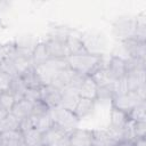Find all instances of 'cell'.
<instances>
[{
	"mask_svg": "<svg viewBox=\"0 0 146 146\" xmlns=\"http://www.w3.org/2000/svg\"><path fill=\"white\" fill-rule=\"evenodd\" d=\"M68 67L82 75L90 76L97 68H99L104 63V55H92L89 52L80 54V55H72L66 58Z\"/></svg>",
	"mask_w": 146,
	"mask_h": 146,
	"instance_id": "6da1fadb",
	"label": "cell"
},
{
	"mask_svg": "<svg viewBox=\"0 0 146 146\" xmlns=\"http://www.w3.org/2000/svg\"><path fill=\"white\" fill-rule=\"evenodd\" d=\"M68 67L66 59H57L50 58L43 64L34 66V70L42 83V86H48L51 83L52 79L57 75V73L64 68Z\"/></svg>",
	"mask_w": 146,
	"mask_h": 146,
	"instance_id": "7a4b0ae2",
	"label": "cell"
},
{
	"mask_svg": "<svg viewBox=\"0 0 146 146\" xmlns=\"http://www.w3.org/2000/svg\"><path fill=\"white\" fill-rule=\"evenodd\" d=\"M50 115L54 121V123L58 127H60L63 130H65L67 133L73 131L78 128V124L80 120L76 117L73 111L65 110L60 106H57L55 108L50 110Z\"/></svg>",
	"mask_w": 146,
	"mask_h": 146,
	"instance_id": "3957f363",
	"label": "cell"
},
{
	"mask_svg": "<svg viewBox=\"0 0 146 146\" xmlns=\"http://www.w3.org/2000/svg\"><path fill=\"white\" fill-rule=\"evenodd\" d=\"M80 38L82 40V43H83L87 52L92 54V55H98V56L104 55L107 42H106V38L103 33L89 31V32L81 34Z\"/></svg>",
	"mask_w": 146,
	"mask_h": 146,
	"instance_id": "277c9868",
	"label": "cell"
},
{
	"mask_svg": "<svg viewBox=\"0 0 146 146\" xmlns=\"http://www.w3.org/2000/svg\"><path fill=\"white\" fill-rule=\"evenodd\" d=\"M136 31V18L132 17H120L113 23L112 32L115 39L120 41H125L133 38Z\"/></svg>",
	"mask_w": 146,
	"mask_h": 146,
	"instance_id": "5b68a950",
	"label": "cell"
},
{
	"mask_svg": "<svg viewBox=\"0 0 146 146\" xmlns=\"http://www.w3.org/2000/svg\"><path fill=\"white\" fill-rule=\"evenodd\" d=\"M140 102H143V99L137 95V92L135 91H127L120 95H115L112 100V107L120 110L124 113H129L136 105H138Z\"/></svg>",
	"mask_w": 146,
	"mask_h": 146,
	"instance_id": "8992f818",
	"label": "cell"
},
{
	"mask_svg": "<svg viewBox=\"0 0 146 146\" xmlns=\"http://www.w3.org/2000/svg\"><path fill=\"white\" fill-rule=\"evenodd\" d=\"M128 58L146 60V42L139 41L135 38H130L122 42Z\"/></svg>",
	"mask_w": 146,
	"mask_h": 146,
	"instance_id": "52a82bcc",
	"label": "cell"
},
{
	"mask_svg": "<svg viewBox=\"0 0 146 146\" xmlns=\"http://www.w3.org/2000/svg\"><path fill=\"white\" fill-rule=\"evenodd\" d=\"M71 146H92L94 145V130L76 128L68 133Z\"/></svg>",
	"mask_w": 146,
	"mask_h": 146,
	"instance_id": "ba28073f",
	"label": "cell"
},
{
	"mask_svg": "<svg viewBox=\"0 0 146 146\" xmlns=\"http://www.w3.org/2000/svg\"><path fill=\"white\" fill-rule=\"evenodd\" d=\"M106 70L110 76L117 81L125 76V60L120 56H111L106 62Z\"/></svg>",
	"mask_w": 146,
	"mask_h": 146,
	"instance_id": "9c48e42d",
	"label": "cell"
},
{
	"mask_svg": "<svg viewBox=\"0 0 146 146\" xmlns=\"http://www.w3.org/2000/svg\"><path fill=\"white\" fill-rule=\"evenodd\" d=\"M47 52L49 55V58H57V59H66L70 55L65 44V41H60L57 39L48 38L44 41Z\"/></svg>",
	"mask_w": 146,
	"mask_h": 146,
	"instance_id": "30bf717a",
	"label": "cell"
},
{
	"mask_svg": "<svg viewBox=\"0 0 146 146\" xmlns=\"http://www.w3.org/2000/svg\"><path fill=\"white\" fill-rule=\"evenodd\" d=\"M40 94H41V100L51 110L60 104L62 99V91L55 88L51 84L48 86H42L40 88Z\"/></svg>",
	"mask_w": 146,
	"mask_h": 146,
	"instance_id": "8fae6325",
	"label": "cell"
},
{
	"mask_svg": "<svg viewBox=\"0 0 146 146\" xmlns=\"http://www.w3.org/2000/svg\"><path fill=\"white\" fill-rule=\"evenodd\" d=\"M128 91H137L143 84H145V68L128 72L124 76Z\"/></svg>",
	"mask_w": 146,
	"mask_h": 146,
	"instance_id": "7c38bea8",
	"label": "cell"
},
{
	"mask_svg": "<svg viewBox=\"0 0 146 146\" xmlns=\"http://www.w3.org/2000/svg\"><path fill=\"white\" fill-rule=\"evenodd\" d=\"M79 98H80V96H79L78 89L67 87L64 90H62V99H60L59 106L65 108V110L73 111L78 100H79Z\"/></svg>",
	"mask_w": 146,
	"mask_h": 146,
	"instance_id": "4fadbf2b",
	"label": "cell"
},
{
	"mask_svg": "<svg viewBox=\"0 0 146 146\" xmlns=\"http://www.w3.org/2000/svg\"><path fill=\"white\" fill-rule=\"evenodd\" d=\"M95 105H96V100L92 99H88V98H82L80 97L73 112L76 115V117L79 120L88 116L89 114H91L95 110Z\"/></svg>",
	"mask_w": 146,
	"mask_h": 146,
	"instance_id": "5bb4252c",
	"label": "cell"
},
{
	"mask_svg": "<svg viewBox=\"0 0 146 146\" xmlns=\"http://www.w3.org/2000/svg\"><path fill=\"white\" fill-rule=\"evenodd\" d=\"M32 111H33V104L23 98V99H19L15 103L10 113L13 115H15L17 119L23 120V119H26V117L31 116Z\"/></svg>",
	"mask_w": 146,
	"mask_h": 146,
	"instance_id": "9a60e30c",
	"label": "cell"
},
{
	"mask_svg": "<svg viewBox=\"0 0 146 146\" xmlns=\"http://www.w3.org/2000/svg\"><path fill=\"white\" fill-rule=\"evenodd\" d=\"M97 88H98V86L92 80V78L91 76H86L83 82L81 83L78 92H79V96L82 97V98H88V99L96 100Z\"/></svg>",
	"mask_w": 146,
	"mask_h": 146,
	"instance_id": "2e32d148",
	"label": "cell"
},
{
	"mask_svg": "<svg viewBox=\"0 0 146 146\" xmlns=\"http://www.w3.org/2000/svg\"><path fill=\"white\" fill-rule=\"evenodd\" d=\"M128 120H129V117H128V114L127 113L112 107L111 115H110V124H108V128L121 131L123 129V127L125 125V123L128 122Z\"/></svg>",
	"mask_w": 146,
	"mask_h": 146,
	"instance_id": "e0dca14e",
	"label": "cell"
},
{
	"mask_svg": "<svg viewBox=\"0 0 146 146\" xmlns=\"http://www.w3.org/2000/svg\"><path fill=\"white\" fill-rule=\"evenodd\" d=\"M65 44H66V48H67V51H68L70 56L87 52V50H86V48L82 43V40L79 35H74V34L70 33L66 41H65Z\"/></svg>",
	"mask_w": 146,
	"mask_h": 146,
	"instance_id": "ac0fdd59",
	"label": "cell"
},
{
	"mask_svg": "<svg viewBox=\"0 0 146 146\" xmlns=\"http://www.w3.org/2000/svg\"><path fill=\"white\" fill-rule=\"evenodd\" d=\"M72 75H73V71L70 67H66V68H64V70H62L57 73V75L52 79L50 84L62 91V90H64L65 88H67L70 86Z\"/></svg>",
	"mask_w": 146,
	"mask_h": 146,
	"instance_id": "d6986e66",
	"label": "cell"
},
{
	"mask_svg": "<svg viewBox=\"0 0 146 146\" xmlns=\"http://www.w3.org/2000/svg\"><path fill=\"white\" fill-rule=\"evenodd\" d=\"M15 97L16 102L19 100V99H23L24 98V95H25V91H26V86L24 84L23 80L21 79L19 75H16V76H13L9 81V84H8V88H7Z\"/></svg>",
	"mask_w": 146,
	"mask_h": 146,
	"instance_id": "ffe728a7",
	"label": "cell"
},
{
	"mask_svg": "<svg viewBox=\"0 0 146 146\" xmlns=\"http://www.w3.org/2000/svg\"><path fill=\"white\" fill-rule=\"evenodd\" d=\"M49 58V55L47 52V48L44 42H39L33 47L32 50V64L33 66H38L40 64H43Z\"/></svg>",
	"mask_w": 146,
	"mask_h": 146,
	"instance_id": "44dd1931",
	"label": "cell"
},
{
	"mask_svg": "<svg viewBox=\"0 0 146 146\" xmlns=\"http://www.w3.org/2000/svg\"><path fill=\"white\" fill-rule=\"evenodd\" d=\"M21 79L23 80L24 84L26 86V88H35V89H39L42 87V83L34 70V66L30 67L29 70H26L25 72H23L21 75Z\"/></svg>",
	"mask_w": 146,
	"mask_h": 146,
	"instance_id": "7402d4cb",
	"label": "cell"
},
{
	"mask_svg": "<svg viewBox=\"0 0 146 146\" xmlns=\"http://www.w3.org/2000/svg\"><path fill=\"white\" fill-rule=\"evenodd\" d=\"M25 146H42V133L36 129L27 130L23 133Z\"/></svg>",
	"mask_w": 146,
	"mask_h": 146,
	"instance_id": "603a6c76",
	"label": "cell"
},
{
	"mask_svg": "<svg viewBox=\"0 0 146 146\" xmlns=\"http://www.w3.org/2000/svg\"><path fill=\"white\" fill-rule=\"evenodd\" d=\"M129 120L133 122H141L146 121V102L143 100L138 105H136L129 113H128Z\"/></svg>",
	"mask_w": 146,
	"mask_h": 146,
	"instance_id": "cb8c5ba5",
	"label": "cell"
},
{
	"mask_svg": "<svg viewBox=\"0 0 146 146\" xmlns=\"http://www.w3.org/2000/svg\"><path fill=\"white\" fill-rule=\"evenodd\" d=\"M19 122L21 120L17 119L15 115H13L10 112L9 114L0 121V133L9 130H18L19 129Z\"/></svg>",
	"mask_w": 146,
	"mask_h": 146,
	"instance_id": "d4e9b609",
	"label": "cell"
},
{
	"mask_svg": "<svg viewBox=\"0 0 146 146\" xmlns=\"http://www.w3.org/2000/svg\"><path fill=\"white\" fill-rule=\"evenodd\" d=\"M34 120H35V129L39 130L41 133H43L44 131H47L49 128L54 125V121L51 119L50 112L41 116H34Z\"/></svg>",
	"mask_w": 146,
	"mask_h": 146,
	"instance_id": "484cf974",
	"label": "cell"
},
{
	"mask_svg": "<svg viewBox=\"0 0 146 146\" xmlns=\"http://www.w3.org/2000/svg\"><path fill=\"white\" fill-rule=\"evenodd\" d=\"M16 103V99L14 97V95L8 90V89H5V90H0V106L10 112L13 106L15 105Z\"/></svg>",
	"mask_w": 146,
	"mask_h": 146,
	"instance_id": "4316f807",
	"label": "cell"
},
{
	"mask_svg": "<svg viewBox=\"0 0 146 146\" xmlns=\"http://www.w3.org/2000/svg\"><path fill=\"white\" fill-rule=\"evenodd\" d=\"M114 96V87L112 84L100 86L97 88V96L96 100H112Z\"/></svg>",
	"mask_w": 146,
	"mask_h": 146,
	"instance_id": "83f0119b",
	"label": "cell"
},
{
	"mask_svg": "<svg viewBox=\"0 0 146 146\" xmlns=\"http://www.w3.org/2000/svg\"><path fill=\"white\" fill-rule=\"evenodd\" d=\"M24 99L31 102L32 104L41 100V94H40V88L35 89V88H27L24 95Z\"/></svg>",
	"mask_w": 146,
	"mask_h": 146,
	"instance_id": "f1b7e54d",
	"label": "cell"
},
{
	"mask_svg": "<svg viewBox=\"0 0 146 146\" xmlns=\"http://www.w3.org/2000/svg\"><path fill=\"white\" fill-rule=\"evenodd\" d=\"M49 112H50V108L42 100H39V102H36V103L33 104L32 115H34V116H41V115H44V114H47Z\"/></svg>",
	"mask_w": 146,
	"mask_h": 146,
	"instance_id": "f546056e",
	"label": "cell"
},
{
	"mask_svg": "<svg viewBox=\"0 0 146 146\" xmlns=\"http://www.w3.org/2000/svg\"><path fill=\"white\" fill-rule=\"evenodd\" d=\"M133 133H135V138L145 137L146 136V121L135 122L133 123Z\"/></svg>",
	"mask_w": 146,
	"mask_h": 146,
	"instance_id": "4dcf8cb0",
	"label": "cell"
},
{
	"mask_svg": "<svg viewBox=\"0 0 146 146\" xmlns=\"http://www.w3.org/2000/svg\"><path fill=\"white\" fill-rule=\"evenodd\" d=\"M49 146H71L70 139H68V135L67 136H64V137H62V138H59L57 140H55Z\"/></svg>",
	"mask_w": 146,
	"mask_h": 146,
	"instance_id": "1f68e13d",
	"label": "cell"
},
{
	"mask_svg": "<svg viewBox=\"0 0 146 146\" xmlns=\"http://www.w3.org/2000/svg\"><path fill=\"white\" fill-rule=\"evenodd\" d=\"M131 146H146V139H145V137L135 138L133 140H131Z\"/></svg>",
	"mask_w": 146,
	"mask_h": 146,
	"instance_id": "d6a6232c",
	"label": "cell"
},
{
	"mask_svg": "<svg viewBox=\"0 0 146 146\" xmlns=\"http://www.w3.org/2000/svg\"><path fill=\"white\" fill-rule=\"evenodd\" d=\"M8 114H9V112H8V111H6V110H3V108H1V107H0V121H1V120H3Z\"/></svg>",
	"mask_w": 146,
	"mask_h": 146,
	"instance_id": "836d02e7",
	"label": "cell"
},
{
	"mask_svg": "<svg viewBox=\"0 0 146 146\" xmlns=\"http://www.w3.org/2000/svg\"><path fill=\"white\" fill-rule=\"evenodd\" d=\"M115 146H131V141H120V143H117Z\"/></svg>",
	"mask_w": 146,
	"mask_h": 146,
	"instance_id": "e575fe53",
	"label": "cell"
},
{
	"mask_svg": "<svg viewBox=\"0 0 146 146\" xmlns=\"http://www.w3.org/2000/svg\"><path fill=\"white\" fill-rule=\"evenodd\" d=\"M92 146H96V145H92Z\"/></svg>",
	"mask_w": 146,
	"mask_h": 146,
	"instance_id": "d590c367",
	"label": "cell"
},
{
	"mask_svg": "<svg viewBox=\"0 0 146 146\" xmlns=\"http://www.w3.org/2000/svg\"><path fill=\"white\" fill-rule=\"evenodd\" d=\"M0 107H1V106H0ZM1 108H2V107H1Z\"/></svg>",
	"mask_w": 146,
	"mask_h": 146,
	"instance_id": "8d00e7d4",
	"label": "cell"
},
{
	"mask_svg": "<svg viewBox=\"0 0 146 146\" xmlns=\"http://www.w3.org/2000/svg\"><path fill=\"white\" fill-rule=\"evenodd\" d=\"M0 46H1V44H0Z\"/></svg>",
	"mask_w": 146,
	"mask_h": 146,
	"instance_id": "74e56055",
	"label": "cell"
}]
</instances>
